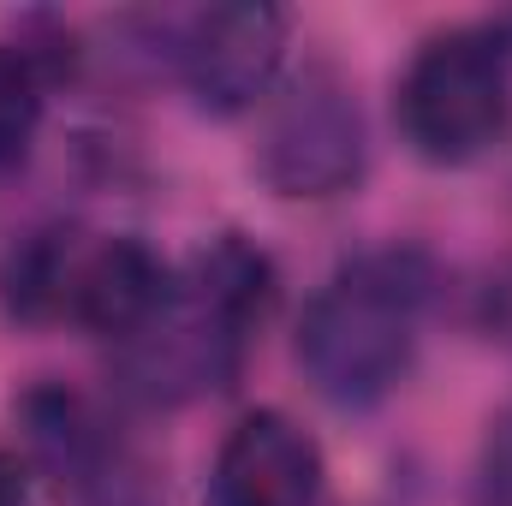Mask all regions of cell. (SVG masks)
Returning <instances> with one entry per match:
<instances>
[{
	"mask_svg": "<svg viewBox=\"0 0 512 506\" xmlns=\"http://www.w3.org/2000/svg\"><path fill=\"white\" fill-rule=\"evenodd\" d=\"M274 304V268L251 239L221 233L173 274L167 304L120 346V381L143 405H185L239 376Z\"/></svg>",
	"mask_w": 512,
	"mask_h": 506,
	"instance_id": "obj_1",
	"label": "cell"
},
{
	"mask_svg": "<svg viewBox=\"0 0 512 506\" xmlns=\"http://www.w3.org/2000/svg\"><path fill=\"white\" fill-rule=\"evenodd\" d=\"M435 298V268L423 251H364L340 262L304 310L298 358L322 399L340 411H370L405 381L417 358L423 310Z\"/></svg>",
	"mask_w": 512,
	"mask_h": 506,
	"instance_id": "obj_2",
	"label": "cell"
},
{
	"mask_svg": "<svg viewBox=\"0 0 512 506\" xmlns=\"http://www.w3.org/2000/svg\"><path fill=\"white\" fill-rule=\"evenodd\" d=\"M512 120V48L501 30H441L399 78V131L423 161L459 167Z\"/></svg>",
	"mask_w": 512,
	"mask_h": 506,
	"instance_id": "obj_3",
	"label": "cell"
},
{
	"mask_svg": "<svg viewBox=\"0 0 512 506\" xmlns=\"http://www.w3.org/2000/svg\"><path fill=\"white\" fill-rule=\"evenodd\" d=\"M256 173L274 197L322 203L358 185L364 173V114L340 72L304 66L262 114Z\"/></svg>",
	"mask_w": 512,
	"mask_h": 506,
	"instance_id": "obj_4",
	"label": "cell"
},
{
	"mask_svg": "<svg viewBox=\"0 0 512 506\" xmlns=\"http://www.w3.org/2000/svg\"><path fill=\"white\" fill-rule=\"evenodd\" d=\"M286 60V12L268 0H227L185 24L179 36V72L203 114L233 120L268 102Z\"/></svg>",
	"mask_w": 512,
	"mask_h": 506,
	"instance_id": "obj_5",
	"label": "cell"
},
{
	"mask_svg": "<svg viewBox=\"0 0 512 506\" xmlns=\"http://www.w3.org/2000/svg\"><path fill=\"white\" fill-rule=\"evenodd\" d=\"M322 495V447L286 417L251 411L215 453L209 506H316Z\"/></svg>",
	"mask_w": 512,
	"mask_h": 506,
	"instance_id": "obj_6",
	"label": "cell"
},
{
	"mask_svg": "<svg viewBox=\"0 0 512 506\" xmlns=\"http://www.w3.org/2000/svg\"><path fill=\"white\" fill-rule=\"evenodd\" d=\"M18 423H24V441H30V453H36V465L60 483V489H72V495H114V465H120V447H114V435H108V423L90 411V399L84 393H72V387H60V381H42V387H30L24 399H18Z\"/></svg>",
	"mask_w": 512,
	"mask_h": 506,
	"instance_id": "obj_7",
	"label": "cell"
},
{
	"mask_svg": "<svg viewBox=\"0 0 512 506\" xmlns=\"http://www.w3.org/2000/svg\"><path fill=\"white\" fill-rule=\"evenodd\" d=\"M167 292H173V268L143 239H90L78 262V286H72V322L126 346L167 304Z\"/></svg>",
	"mask_w": 512,
	"mask_h": 506,
	"instance_id": "obj_8",
	"label": "cell"
},
{
	"mask_svg": "<svg viewBox=\"0 0 512 506\" xmlns=\"http://www.w3.org/2000/svg\"><path fill=\"white\" fill-rule=\"evenodd\" d=\"M84 233L78 227H36L24 233L6 262H0V298L18 322H60L72 316V286L84 262Z\"/></svg>",
	"mask_w": 512,
	"mask_h": 506,
	"instance_id": "obj_9",
	"label": "cell"
},
{
	"mask_svg": "<svg viewBox=\"0 0 512 506\" xmlns=\"http://www.w3.org/2000/svg\"><path fill=\"white\" fill-rule=\"evenodd\" d=\"M48 78H54L48 48L0 42V173L30 155L36 126H42V102H48Z\"/></svg>",
	"mask_w": 512,
	"mask_h": 506,
	"instance_id": "obj_10",
	"label": "cell"
},
{
	"mask_svg": "<svg viewBox=\"0 0 512 506\" xmlns=\"http://www.w3.org/2000/svg\"><path fill=\"white\" fill-rule=\"evenodd\" d=\"M483 506H512V411L489 423L483 441Z\"/></svg>",
	"mask_w": 512,
	"mask_h": 506,
	"instance_id": "obj_11",
	"label": "cell"
},
{
	"mask_svg": "<svg viewBox=\"0 0 512 506\" xmlns=\"http://www.w3.org/2000/svg\"><path fill=\"white\" fill-rule=\"evenodd\" d=\"M0 506H30V477L12 453H0Z\"/></svg>",
	"mask_w": 512,
	"mask_h": 506,
	"instance_id": "obj_12",
	"label": "cell"
}]
</instances>
